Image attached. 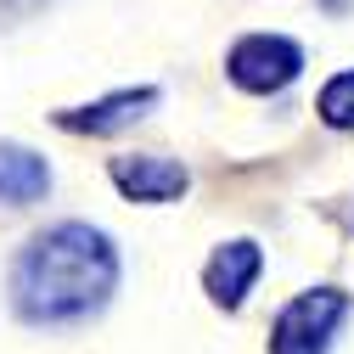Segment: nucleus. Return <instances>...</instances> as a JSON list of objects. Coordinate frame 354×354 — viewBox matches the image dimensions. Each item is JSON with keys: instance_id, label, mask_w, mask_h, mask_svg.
<instances>
[{"instance_id": "nucleus-1", "label": "nucleus", "mask_w": 354, "mask_h": 354, "mask_svg": "<svg viewBox=\"0 0 354 354\" xmlns=\"http://www.w3.org/2000/svg\"><path fill=\"white\" fill-rule=\"evenodd\" d=\"M118 287V253L107 231L62 219V225L39 231L23 242L12 259V309L28 326H68L91 321Z\"/></svg>"}, {"instance_id": "nucleus-2", "label": "nucleus", "mask_w": 354, "mask_h": 354, "mask_svg": "<svg viewBox=\"0 0 354 354\" xmlns=\"http://www.w3.org/2000/svg\"><path fill=\"white\" fill-rule=\"evenodd\" d=\"M343 321H348V292L337 287L298 292L270 326V354H326Z\"/></svg>"}, {"instance_id": "nucleus-3", "label": "nucleus", "mask_w": 354, "mask_h": 354, "mask_svg": "<svg viewBox=\"0 0 354 354\" xmlns=\"http://www.w3.org/2000/svg\"><path fill=\"white\" fill-rule=\"evenodd\" d=\"M298 68H304V51L292 46V39H281V34H248L225 57L231 84H242V91H253V96L287 91V84L298 79Z\"/></svg>"}, {"instance_id": "nucleus-4", "label": "nucleus", "mask_w": 354, "mask_h": 354, "mask_svg": "<svg viewBox=\"0 0 354 354\" xmlns=\"http://www.w3.org/2000/svg\"><path fill=\"white\" fill-rule=\"evenodd\" d=\"M107 174H113V186L124 197H136V203H174L192 186V174L174 158H158V152H124V158H113Z\"/></svg>"}, {"instance_id": "nucleus-5", "label": "nucleus", "mask_w": 354, "mask_h": 354, "mask_svg": "<svg viewBox=\"0 0 354 354\" xmlns=\"http://www.w3.org/2000/svg\"><path fill=\"white\" fill-rule=\"evenodd\" d=\"M259 270H264L259 242H225V248H214V259L203 264V287H208V298L219 309H236L248 298V287L259 281Z\"/></svg>"}, {"instance_id": "nucleus-6", "label": "nucleus", "mask_w": 354, "mask_h": 354, "mask_svg": "<svg viewBox=\"0 0 354 354\" xmlns=\"http://www.w3.org/2000/svg\"><path fill=\"white\" fill-rule=\"evenodd\" d=\"M152 107H158V91L141 84V91H113V96H102L91 107H68V113H57V124L73 129V136H113V129L147 118Z\"/></svg>"}, {"instance_id": "nucleus-7", "label": "nucleus", "mask_w": 354, "mask_h": 354, "mask_svg": "<svg viewBox=\"0 0 354 354\" xmlns=\"http://www.w3.org/2000/svg\"><path fill=\"white\" fill-rule=\"evenodd\" d=\"M51 192V163L17 147V141H0V203L6 208H28Z\"/></svg>"}, {"instance_id": "nucleus-8", "label": "nucleus", "mask_w": 354, "mask_h": 354, "mask_svg": "<svg viewBox=\"0 0 354 354\" xmlns=\"http://www.w3.org/2000/svg\"><path fill=\"white\" fill-rule=\"evenodd\" d=\"M321 118H326L332 129H354V73L326 79V91H321Z\"/></svg>"}, {"instance_id": "nucleus-9", "label": "nucleus", "mask_w": 354, "mask_h": 354, "mask_svg": "<svg viewBox=\"0 0 354 354\" xmlns=\"http://www.w3.org/2000/svg\"><path fill=\"white\" fill-rule=\"evenodd\" d=\"M326 12H354V0H321Z\"/></svg>"}]
</instances>
